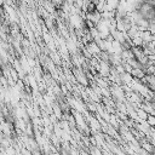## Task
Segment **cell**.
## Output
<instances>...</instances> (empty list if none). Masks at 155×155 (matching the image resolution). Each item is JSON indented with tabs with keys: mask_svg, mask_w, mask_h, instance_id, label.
<instances>
[{
	"mask_svg": "<svg viewBox=\"0 0 155 155\" xmlns=\"http://www.w3.org/2000/svg\"><path fill=\"white\" fill-rule=\"evenodd\" d=\"M109 92H110V96H113V97H115L116 98V101H121V102H125V92H124V90L121 88V86L120 85H113L111 87H109Z\"/></svg>",
	"mask_w": 155,
	"mask_h": 155,
	"instance_id": "6da1fadb",
	"label": "cell"
},
{
	"mask_svg": "<svg viewBox=\"0 0 155 155\" xmlns=\"http://www.w3.org/2000/svg\"><path fill=\"white\" fill-rule=\"evenodd\" d=\"M86 50L92 54V56H97L101 53V50L98 47V45L94 42V41H90L86 44Z\"/></svg>",
	"mask_w": 155,
	"mask_h": 155,
	"instance_id": "7a4b0ae2",
	"label": "cell"
},
{
	"mask_svg": "<svg viewBox=\"0 0 155 155\" xmlns=\"http://www.w3.org/2000/svg\"><path fill=\"white\" fill-rule=\"evenodd\" d=\"M74 74H75V78H76V80H78L79 84H81V85H84V86H87L88 80L86 79V75H85L81 70H76V69H74Z\"/></svg>",
	"mask_w": 155,
	"mask_h": 155,
	"instance_id": "3957f363",
	"label": "cell"
},
{
	"mask_svg": "<svg viewBox=\"0 0 155 155\" xmlns=\"http://www.w3.org/2000/svg\"><path fill=\"white\" fill-rule=\"evenodd\" d=\"M130 74H131V76L133 79H137V80H140V79H143L145 76V73H144V70L142 68H134V69H132L130 71Z\"/></svg>",
	"mask_w": 155,
	"mask_h": 155,
	"instance_id": "277c9868",
	"label": "cell"
},
{
	"mask_svg": "<svg viewBox=\"0 0 155 155\" xmlns=\"http://www.w3.org/2000/svg\"><path fill=\"white\" fill-rule=\"evenodd\" d=\"M120 81L124 85H130L132 82V76L130 73H122L120 74Z\"/></svg>",
	"mask_w": 155,
	"mask_h": 155,
	"instance_id": "5b68a950",
	"label": "cell"
},
{
	"mask_svg": "<svg viewBox=\"0 0 155 155\" xmlns=\"http://www.w3.org/2000/svg\"><path fill=\"white\" fill-rule=\"evenodd\" d=\"M139 145H140V148H142L143 150H145L148 154H151V153H153V144H151V143H149V142H147V140H145V142L143 140Z\"/></svg>",
	"mask_w": 155,
	"mask_h": 155,
	"instance_id": "8992f818",
	"label": "cell"
},
{
	"mask_svg": "<svg viewBox=\"0 0 155 155\" xmlns=\"http://www.w3.org/2000/svg\"><path fill=\"white\" fill-rule=\"evenodd\" d=\"M136 110V114H137V117L139 119V120H143V121H145V119H147V116L149 115V114H147L143 109H140V108H137V109H134Z\"/></svg>",
	"mask_w": 155,
	"mask_h": 155,
	"instance_id": "52a82bcc",
	"label": "cell"
},
{
	"mask_svg": "<svg viewBox=\"0 0 155 155\" xmlns=\"http://www.w3.org/2000/svg\"><path fill=\"white\" fill-rule=\"evenodd\" d=\"M88 154L90 155H103V153L101 151V149L98 147H92L90 150H88Z\"/></svg>",
	"mask_w": 155,
	"mask_h": 155,
	"instance_id": "ba28073f",
	"label": "cell"
},
{
	"mask_svg": "<svg viewBox=\"0 0 155 155\" xmlns=\"http://www.w3.org/2000/svg\"><path fill=\"white\" fill-rule=\"evenodd\" d=\"M145 122L148 124V126L153 127V126L155 125V116H154V115H148L147 119H145Z\"/></svg>",
	"mask_w": 155,
	"mask_h": 155,
	"instance_id": "9c48e42d",
	"label": "cell"
},
{
	"mask_svg": "<svg viewBox=\"0 0 155 155\" xmlns=\"http://www.w3.org/2000/svg\"><path fill=\"white\" fill-rule=\"evenodd\" d=\"M53 110H54V113H56V115H57V117L59 119V117H62V110H61V108L58 107L57 108V105H53Z\"/></svg>",
	"mask_w": 155,
	"mask_h": 155,
	"instance_id": "30bf717a",
	"label": "cell"
},
{
	"mask_svg": "<svg viewBox=\"0 0 155 155\" xmlns=\"http://www.w3.org/2000/svg\"><path fill=\"white\" fill-rule=\"evenodd\" d=\"M33 155H46V154H44V153L40 151V150H35V151H33Z\"/></svg>",
	"mask_w": 155,
	"mask_h": 155,
	"instance_id": "8fae6325",
	"label": "cell"
},
{
	"mask_svg": "<svg viewBox=\"0 0 155 155\" xmlns=\"http://www.w3.org/2000/svg\"><path fill=\"white\" fill-rule=\"evenodd\" d=\"M79 153H80V155H90L88 151H86V150H81V151H79Z\"/></svg>",
	"mask_w": 155,
	"mask_h": 155,
	"instance_id": "7c38bea8",
	"label": "cell"
},
{
	"mask_svg": "<svg viewBox=\"0 0 155 155\" xmlns=\"http://www.w3.org/2000/svg\"><path fill=\"white\" fill-rule=\"evenodd\" d=\"M48 155H61V153H58V151H53V153H50Z\"/></svg>",
	"mask_w": 155,
	"mask_h": 155,
	"instance_id": "4fadbf2b",
	"label": "cell"
}]
</instances>
